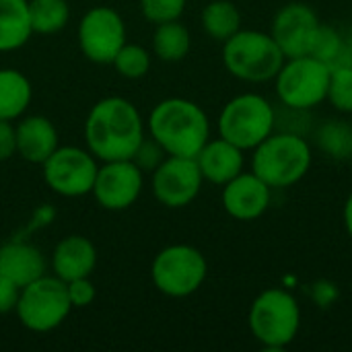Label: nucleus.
<instances>
[{
  "label": "nucleus",
  "instance_id": "f257e3e1",
  "mask_svg": "<svg viewBox=\"0 0 352 352\" xmlns=\"http://www.w3.org/2000/svg\"><path fill=\"white\" fill-rule=\"evenodd\" d=\"M144 136L140 111L124 97H105L97 101L85 120L87 148L101 163L132 159Z\"/></svg>",
  "mask_w": 352,
  "mask_h": 352
},
{
  "label": "nucleus",
  "instance_id": "f03ea898",
  "mask_svg": "<svg viewBox=\"0 0 352 352\" xmlns=\"http://www.w3.org/2000/svg\"><path fill=\"white\" fill-rule=\"evenodd\" d=\"M148 136L155 138L167 155L196 157L210 138L206 111L184 97L159 101L148 116Z\"/></svg>",
  "mask_w": 352,
  "mask_h": 352
},
{
  "label": "nucleus",
  "instance_id": "7ed1b4c3",
  "mask_svg": "<svg viewBox=\"0 0 352 352\" xmlns=\"http://www.w3.org/2000/svg\"><path fill=\"white\" fill-rule=\"evenodd\" d=\"M311 167L309 142L293 132L270 134L254 148L252 171L272 190L291 188L301 182Z\"/></svg>",
  "mask_w": 352,
  "mask_h": 352
},
{
  "label": "nucleus",
  "instance_id": "20e7f679",
  "mask_svg": "<svg viewBox=\"0 0 352 352\" xmlns=\"http://www.w3.org/2000/svg\"><path fill=\"white\" fill-rule=\"evenodd\" d=\"M252 336L268 351L287 349L299 334L301 307L293 293L285 289L262 291L248 314Z\"/></svg>",
  "mask_w": 352,
  "mask_h": 352
},
{
  "label": "nucleus",
  "instance_id": "39448f33",
  "mask_svg": "<svg viewBox=\"0 0 352 352\" xmlns=\"http://www.w3.org/2000/svg\"><path fill=\"white\" fill-rule=\"evenodd\" d=\"M285 62V54L270 33L239 29L223 41V64L231 76L245 82L274 80Z\"/></svg>",
  "mask_w": 352,
  "mask_h": 352
},
{
  "label": "nucleus",
  "instance_id": "423d86ee",
  "mask_svg": "<svg viewBox=\"0 0 352 352\" xmlns=\"http://www.w3.org/2000/svg\"><path fill=\"white\" fill-rule=\"evenodd\" d=\"M272 103L258 93H241L225 103L219 116V136L241 151H254L274 132Z\"/></svg>",
  "mask_w": 352,
  "mask_h": 352
},
{
  "label": "nucleus",
  "instance_id": "0eeeda50",
  "mask_svg": "<svg viewBox=\"0 0 352 352\" xmlns=\"http://www.w3.org/2000/svg\"><path fill=\"white\" fill-rule=\"evenodd\" d=\"M72 311L66 283L54 276H39L37 280L25 285L19 293L14 314L19 322L37 334L52 332L60 328Z\"/></svg>",
  "mask_w": 352,
  "mask_h": 352
},
{
  "label": "nucleus",
  "instance_id": "6e6552de",
  "mask_svg": "<svg viewBox=\"0 0 352 352\" xmlns=\"http://www.w3.org/2000/svg\"><path fill=\"white\" fill-rule=\"evenodd\" d=\"M330 66L314 56L285 58L280 70L274 76L276 95L289 109L305 111L328 97Z\"/></svg>",
  "mask_w": 352,
  "mask_h": 352
},
{
  "label": "nucleus",
  "instance_id": "1a4fd4ad",
  "mask_svg": "<svg viewBox=\"0 0 352 352\" xmlns=\"http://www.w3.org/2000/svg\"><path fill=\"white\" fill-rule=\"evenodd\" d=\"M208 264L204 254L188 243L163 248L151 266V278L159 293L182 299L194 295L206 280Z\"/></svg>",
  "mask_w": 352,
  "mask_h": 352
},
{
  "label": "nucleus",
  "instance_id": "9d476101",
  "mask_svg": "<svg viewBox=\"0 0 352 352\" xmlns=\"http://www.w3.org/2000/svg\"><path fill=\"white\" fill-rule=\"evenodd\" d=\"M41 173L45 186L64 198H80L91 194L99 161L89 148L80 146H58L43 163Z\"/></svg>",
  "mask_w": 352,
  "mask_h": 352
},
{
  "label": "nucleus",
  "instance_id": "9b49d317",
  "mask_svg": "<svg viewBox=\"0 0 352 352\" xmlns=\"http://www.w3.org/2000/svg\"><path fill=\"white\" fill-rule=\"evenodd\" d=\"M126 43V23L111 6H93L78 23V47L95 64H111Z\"/></svg>",
  "mask_w": 352,
  "mask_h": 352
},
{
  "label": "nucleus",
  "instance_id": "f8f14e48",
  "mask_svg": "<svg viewBox=\"0 0 352 352\" xmlns=\"http://www.w3.org/2000/svg\"><path fill=\"white\" fill-rule=\"evenodd\" d=\"M202 173L196 157L167 155L163 163L151 173L153 194L159 204L167 208H184L196 200L202 188Z\"/></svg>",
  "mask_w": 352,
  "mask_h": 352
},
{
  "label": "nucleus",
  "instance_id": "ddd939ff",
  "mask_svg": "<svg viewBox=\"0 0 352 352\" xmlns=\"http://www.w3.org/2000/svg\"><path fill=\"white\" fill-rule=\"evenodd\" d=\"M144 186V171L132 159L103 161L97 169V177L91 194L97 204L105 210H126L130 208Z\"/></svg>",
  "mask_w": 352,
  "mask_h": 352
},
{
  "label": "nucleus",
  "instance_id": "4468645a",
  "mask_svg": "<svg viewBox=\"0 0 352 352\" xmlns=\"http://www.w3.org/2000/svg\"><path fill=\"white\" fill-rule=\"evenodd\" d=\"M318 27H320L318 12L309 4L289 2L274 14L270 35L283 50L285 58L307 56Z\"/></svg>",
  "mask_w": 352,
  "mask_h": 352
},
{
  "label": "nucleus",
  "instance_id": "2eb2a0df",
  "mask_svg": "<svg viewBox=\"0 0 352 352\" xmlns=\"http://www.w3.org/2000/svg\"><path fill=\"white\" fill-rule=\"evenodd\" d=\"M272 200V188L260 179L254 171H241L231 182L223 186V208L229 217L237 221L260 219Z\"/></svg>",
  "mask_w": 352,
  "mask_h": 352
},
{
  "label": "nucleus",
  "instance_id": "dca6fc26",
  "mask_svg": "<svg viewBox=\"0 0 352 352\" xmlns=\"http://www.w3.org/2000/svg\"><path fill=\"white\" fill-rule=\"evenodd\" d=\"M97 266V248L89 237L68 235L52 252V270L64 283L91 276Z\"/></svg>",
  "mask_w": 352,
  "mask_h": 352
},
{
  "label": "nucleus",
  "instance_id": "f3484780",
  "mask_svg": "<svg viewBox=\"0 0 352 352\" xmlns=\"http://www.w3.org/2000/svg\"><path fill=\"white\" fill-rule=\"evenodd\" d=\"M196 163L204 182L225 186L243 171V151L223 136L214 140L208 138V142L196 155Z\"/></svg>",
  "mask_w": 352,
  "mask_h": 352
},
{
  "label": "nucleus",
  "instance_id": "a211bd4d",
  "mask_svg": "<svg viewBox=\"0 0 352 352\" xmlns=\"http://www.w3.org/2000/svg\"><path fill=\"white\" fill-rule=\"evenodd\" d=\"M16 155L27 163L41 165L60 144L58 130L45 116L23 118L16 126Z\"/></svg>",
  "mask_w": 352,
  "mask_h": 352
},
{
  "label": "nucleus",
  "instance_id": "6ab92c4d",
  "mask_svg": "<svg viewBox=\"0 0 352 352\" xmlns=\"http://www.w3.org/2000/svg\"><path fill=\"white\" fill-rule=\"evenodd\" d=\"M47 262L41 250L27 241H8L0 245V274L21 289L45 274Z\"/></svg>",
  "mask_w": 352,
  "mask_h": 352
},
{
  "label": "nucleus",
  "instance_id": "aec40b11",
  "mask_svg": "<svg viewBox=\"0 0 352 352\" xmlns=\"http://www.w3.org/2000/svg\"><path fill=\"white\" fill-rule=\"evenodd\" d=\"M31 35L29 0H0V52L23 47Z\"/></svg>",
  "mask_w": 352,
  "mask_h": 352
},
{
  "label": "nucleus",
  "instance_id": "412c9836",
  "mask_svg": "<svg viewBox=\"0 0 352 352\" xmlns=\"http://www.w3.org/2000/svg\"><path fill=\"white\" fill-rule=\"evenodd\" d=\"M33 99L31 80L16 68H0V120H19Z\"/></svg>",
  "mask_w": 352,
  "mask_h": 352
},
{
  "label": "nucleus",
  "instance_id": "4be33fe9",
  "mask_svg": "<svg viewBox=\"0 0 352 352\" xmlns=\"http://www.w3.org/2000/svg\"><path fill=\"white\" fill-rule=\"evenodd\" d=\"M192 37L186 25L177 21H167L157 25L153 33V52L163 62H179L190 54Z\"/></svg>",
  "mask_w": 352,
  "mask_h": 352
},
{
  "label": "nucleus",
  "instance_id": "5701e85b",
  "mask_svg": "<svg viewBox=\"0 0 352 352\" xmlns=\"http://www.w3.org/2000/svg\"><path fill=\"white\" fill-rule=\"evenodd\" d=\"M202 27L212 39L227 41L241 29V12L231 0H212L202 10Z\"/></svg>",
  "mask_w": 352,
  "mask_h": 352
},
{
  "label": "nucleus",
  "instance_id": "b1692460",
  "mask_svg": "<svg viewBox=\"0 0 352 352\" xmlns=\"http://www.w3.org/2000/svg\"><path fill=\"white\" fill-rule=\"evenodd\" d=\"M307 56H314V58L326 62L330 68L342 66V64H352V58H349L351 47H349L346 39L342 37V33L330 25H324V23H320V27L311 39Z\"/></svg>",
  "mask_w": 352,
  "mask_h": 352
},
{
  "label": "nucleus",
  "instance_id": "393cba45",
  "mask_svg": "<svg viewBox=\"0 0 352 352\" xmlns=\"http://www.w3.org/2000/svg\"><path fill=\"white\" fill-rule=\"evenodd\" d=\"M70 6L66 0H29V21L33 33L54 35L66 27Z\"/></svg>",
  "mask_w": 352,
  "mask_h": 352
},
{
  "label": "nucleus",
  "instance_id": "a878e982",
  "mask_svg": "<svg viewBox=\"0 0 352 352\" xmlns=\"http://www.w3.org/2000/svg\"><path fill=\"white\" fill-rule=\"evenodd\" d=\"M318 146L332 159H351L352 126L342 120H326L318 130Z\"/></svg>",
  "mask_w": 352,
  "mask_h": 352
},
{
  "label": "nucleus",
  "instance_id": "bb28decb",
  "mask_svg": "<svg viewBox=\"0 0 352 352\" xmlns=\"http://www.w3.org/2000/svg\"><path fill=\"white\" fill-rule=\"evenodd\" d=\"M118 70L120 76L136 80L146 76L148 68H151V54L146 47L138 45V43H124L120 47V52L116 54L113 62H111Z\"/></svg>",
  "mask_w": 352,
  "mask_h": 352
},
{
  "label": "nucleus",
  "instance_id": "cd10ccee",
  "mask_svg": "<svg viewBox=\"0 0 352 352\" xmlns=\"http://www.w3.org/2000/svg\"><path fill=\"white\" fill-rule=\"evenodd\" d=\"M334 109L342 113H352V64L334 66L330 70V85L326 97Z\"/></svg>",
  "mask_w": 352,
  "mask_h": 352
},
{
  "label": "nucleus",
  "instance_id": "c85d7f7f",
  "mask_svg": "<svg viewBox=\"0 0 352 352\" xmlns=\"http://www.w3.org/2000/svg\"><path fill=\"white\" fill-rule=\"evenodd\" d=\"M188 0H140L142 16L155 25L177 21L186 10Z\"/></svg>",
  "mask_w": 352,
  "mask_h": 352
},
{
  "label": "nucleus",
  "instance_id": "c756f323",
  "mask_svg": "<svg viewBox=\"0 0 352 352\" xmlns=\"http://www.w3.org/2000/svg\"><path fill=\"white\" fill-rule=\"evenodd\" d=\"M167 157V153L163 151V146L155 140V138H142V142L138 144V148H136V153H134V157H132V161L146 173H153L161 163H163V159Z\"/></svg>",
  "mask_w": 352,
  "mask_h": 352
},
{
  "label": "nucleus",
  "instance_id": "7c9ffc66",
  "mask_svg": "<svg viewBox=\"0 0 352 352\" xmlns=\"http://www.w3.org/2000/svg\"><path fill=\"white\" fill-rule=\"evenodd\" d=\"M66 289H68V297H70L72 309L89 307L95 301V297H97V289L91 283V276L74 278V280L66 283Z\"/></svg>",
  "mask_w": 352,
  "mask_h": 352
},
{
  "label": "nucleus",
  "instance_id": "2f4dec72",
  "mask_svg": "<svg viewBox=\"0 0 352 352\" xmlns=\"http://www.w3.org/2000/svg\"><path fill=\"white\" fill-rule=\"evenodd\" d=\"M19 293H21V287L14 285L4 274H0V316L14 311L16 301H19Z\"/></svg>",
  "mask_w": 352,
  "mask_h": 352
},
{
  "label": "nucleus",
  "instance_id": "473e14b6",
  "mask_svg": "<svg viewBox=\"0 0 352 352\" xmlns=\"http://www.w3.org/2000/svg\"><path fill=\"white\" fill-rule=\"evenodd\" d=\"M16 155V130L12 122L0 120V161H8Z\"/></svg>",
  "mask_w": 352,
  "mask_h": 352
},
{
  "label": "nucleus",
  "instance_id": "72a5a7b5",
  "mask_svg": "<svg viewBox=\"0 0 352 352\" xmlns=\"http://www.w3.org/2000/svg\"><path fill=\"white\" fill-rule=\"evenodd\" d=\"M344 227H346V233L351 235L352 239V192L351 196L346 198V202H344Z\"/></svg>",
  "mask_w": 352,
  "mask_h": 352
},
{
  "label": "nucleus",
  "instance_id": "f704fd0d",
  "mask_svg": "<svg viewBox=\"0 0 352 352\" xmlns=\"http://www.w3.org/2000/svg\"><path fill=\"white\" fill-rule=\"evenodd\" d=\"M351 159H352V157H351Z\"/></svg>",
  "mask_w": 352,
  "mask_h": 352
}]
</instances>
